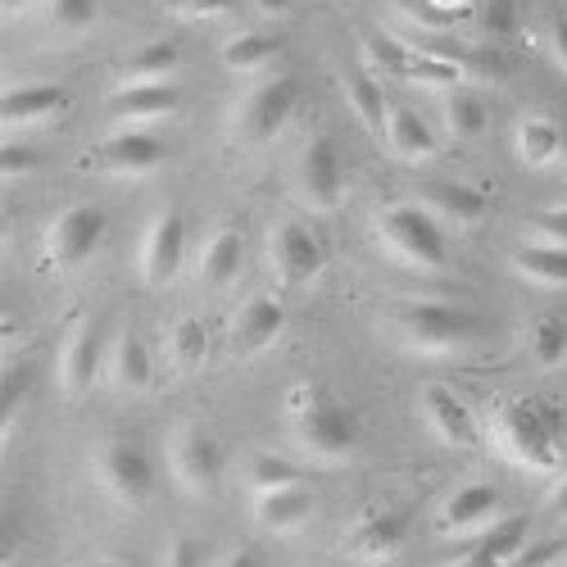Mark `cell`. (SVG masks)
<instances>
[{"label":"cell","mask_w":567,"mask_h":567,"mask_svg":"<svg viewBox=\"0 0 567 567\" xmlns=\"http://www.w3.org/2000/svg\"><path fill=\"white\" fill-rule=\"evenodd\" d=\"M313 513V495L305 486H287V491H268V495H255V523L272 536H287L296 527L309 523Z\"/></svg>","instance_id":"obj_23"},{"label":"cell","mask_w":567,"mask_h":567,"mask_svg":"<svg viewBox=\"0 0 567 567\" xmlns=\"http://www.w3.org/2000/svg\"><path fill=\"white\" fill-rule=\"evenodd\" d=\"M168 472L182 495H214L223 486V472H227V454L218 445V436H209L205 427H177L168 436Z\"/></svg>","instance_id":"obj_5"},{"label":"cell","mask_w":567,"mask_h":567,"mask_svg":"<svg viewBox=\"0 0 567 567\" xmlns=\"http://www.w3.org/2000/svg\"><path fill=\"white\" fill-rule=\"evenodd\" d=\"M386 146L400 155V159H409V164H427L441 146H436V132L427 127V118H422L417 110H409V105H395L391 114H386Z\"/></svg>","instance_id":"obj_22"},{"label":"cell","mask_w":567,"mask_h":567,"mask_svg":"<svg viewBox=\"0 0 567 567\" xmlns=\"http://www.w3.org/2000/svg\"><path fill=\"white\" fill-rule=\"evenodd\" d=\"M223 567H264V558H259L250 545H241V549H231V554L223 558Z\"/></svg>","instance_id":"obj_48"},{"label":"cell","mask_w":567,"mask_h":567,"mask_svg":"<svg viewBox=\"0 0 567 567\" xmlns=\"http://www.w3.org/2000/svg\"><path fill=\"white\" fill-rule=\"evenodd\" d=\"M409 64H413V55L404 51L391 32H372L363 41V69L386 73V78H409Z\"/></svg>","instance_id":"obj_32"},{"label":"cell","mask_w":567,"mask_h":567,"mask_svg":"<svg viewBox=\"0 0 567 567\" xmlns=\"http://www.w3.org/2000/svg\"><path fill=\"white\" fill-rule=\"evenodd\" d=\"M422 205H427L436 218H450L458 227H472L486 214V196L472 192L463 182H427L422 186Z\"/></svg>","instance_id":"obj_24"},{"label":"cell","mask_w":567,"mask_h":567,"mask_svg":"<svg viewBox=\"0 0 567 567\" xmlns=\"http://www.w3.org/2000/svg\"><path fill=\"white\" fill-rule=\"evenodd\" d=\"M268 268L277 272L281 287H309V281L322 272V246H318V236L287 218V223H277L268 231Z\"/></svg>","instance_id":"obj_10"},{"label":"cell","mask_w":567,"mask_h":567,"mask_svg":"<svg viewBox=\"0 0 567 567\" xmlns=\"http://www.w3.org/2000/svg\"><path fill=\"white\" fill-rule=\"evenodd\" d=\"M281 327H287V309H281V300L277 296H250L241 305V313L231 318V354L236 359L264 354L281 337Z\"/></svg>","instance_id":"obj_16"},{"label":"cell","mask_w":567,"mask_h":567,"mask_svg":"<svg viewBox=\"0 0 567 567\" xmlns=\"http://www.w3.org/2000/svg\"><path fill=\"white\" fill-rule=\"evenodd\" d=\"M64 105H69L64 86H55V82H28V86H10L6 91V101H0V118H6V127H32V123L55 118Z\"/></svg>","instance_id":"obj_19"},{"label":"cell","mask_w":567,"mask_h":567,"mask_svg":"<svg viewBox=\"0 0 567 567\" xmlns=\"http://www.w3.org/2000/svg\"><path fill=\"white\" fill-rule=\"evenodd\" d=\"M291 110H296V82L291 78H264L231 105L227 136L236 146H264V141H272L281 127H287Z\"/></svg>","instance_id":"obj_4"},{"label":"cell","mask_w":567,"mask_h":567,"mask_svg":"<svg viewBox=\"0 0 567 567\" xmlns=\"http://www.w3.org/2000/svg\"><path fill=\"white\" fill-rule=\"evenodd\" d=\"M186 259V218L177 209H159L146 231H141V250H136V272L146 287H168L182 272Z\"/></svg>","instance_id":"obj_9"},{"label":"cell","mask_w":567,"mask_h":567,"mask_svg":"<svg viewBox=\"0 0 567 567\" xmlns=\"http://www.w3.org/2000/svg\"><path fill=\"white\" fill-rule=\"evenodd\" d=\"M513 151H517V159H523L527 168H549V164L558 159V151H563V132H558V123L532 114V118L517 123Z\"/></svg>","instance_id":"obj_26"},{"label":"cell","mask_w":567,"mask_h":567,"mask_svg":"<svg viewBox=\"0 0 567 567\" xmlns=\"http://www.w3.org/2000/svg\"><path fill=\"white\" fill-rule=\"evenodd\" d=\"M28 386H32V377H28V368L10 363V368H6V382H0V417H6V432H10V417L19 413V404H23Z\"/></svg>","instance_id":"obj_38"},{"label":"cell","mask_w":567,"mask_h":567,"mask_svg":"<svg viewBox=\"0 0 567 567\" xmlns=\"http://www.w3.org/2000/svg\"><path fill=\"white\" fill-rule=\"evenodd\" d=\"M549 504H554V513H563V517H567V477H558V486L549 491Z\"/></svg>","instance_id":"obj_50"},{"label":"cell","mask_w":567,"mask_h":567,"mask_svg":"<svg viewBox=\"0 0 567 567\" xmlns=\"http://www.w3.org/2000/svg\"><path fill=\"white\" fill-rule=\"evenodd\" d=\"M441 123H445V136L450 141H477L491 127L486 105L472 96V91H463V86L441 91Z\"/></svg>","instance_id":"obj_27"},{"label":"cell","mask_w":567,"mask_h":567,"mask_svg":"<svg viewBox=\"0 0 567 567\" xmlns=\"http://www.w3.org/2000/svg\"><path fill=\"white\" fill-rule=\"evenodd\" d=\"M527 350H532V359H536V363L558 368V363L567 359V327H563L558 318H540V322L532 327Z\"/></svg>","instance_id":"obj_36"},{"label":"cell","mask_w":567,"mask_h":567,"mask_svg":"<svg viewBox=\"0 0 567 567\" xmlns=\"http://www.w3.org/2000/svg\"><path fill=\"white\" fill-rule=\"evenodd\" d=\"M287 427H291V441L318 458V463H346L354 450H359V422L354 413L332 400L318 382H300L291 386L287 395Z\"/></svg>","instance_id":"obj_1"},{"label":"cell","mask_w":567,"mask_h":567,"mask_svg":"<svg viewBox=\"0 0 567 567\" xmlns=\"http://www.w3.org/2000/svg\"><path fill=\"white\" fill-rule=\"evenodd\" d=\"M296 200L309 214H327L341 205V159L332 141L313 136L296 159Z\"/></svg>","instance_id":"obj_11"},{"label":"cell","mask_w":567,"mask_h":567,"mask_svg":"<svg viewBox=\"0 0 567 567\" xmlns=\"http://www.w3.org/2000/svg\"><path fill=\"white\" fill-rule=\"evenodd\" d=\"M28 6H32V0H6V14H10V19H19Z\"/></svg>","instance_id":"obj_51"},{"label":"cell","mask_w":567,"mask_h":567,"mask_svg":"<svg viewBox=\"0 0 567 567\" xmlns=\"http://www.w3.org/2000/svg\"><path fill=\"white\" fill-rule=\"evenodd\" d=\"M32 168H37V155L28 146H6L0 151V177L6 182H23Z\"/></svg>","instance_id":"obj_42"},{"label":"cell","mask_w":567,"mask_h":567,"mask_svg":"<svg viewBox=\"0 0 567 567\" xmlns=\"http://www.w3.org/2000/svg\"><path fill=\"white\" fill-rule=\"evenodd\" d=\"M346 101H350V110H354V118L363 127H386L391 105H386V91H382V82H377L372 69L346 73Z\"/></svg>","instance_id":"obj_29"},{"label":"cell","mask_w":567,"mask_h":567,"mask_svg":"<svg viewBox=\"0 0 567 567\" xmlns=\"http://www.w3.org/2000/svg\"><path fill=\"white\" fill-rule=\"evenodd\" d=\"M513 272L532 281V287H567V250L558 246H545V241H527V246H517L513 250Z\"/></svg>","instance_id":"obj_25"},{"label":"cell","mask_w":567,"mask_h":567,"mask_svg":"<svg viewBox=\"0 0 567 567\" xmlns=\"http://www.w3.org/2000/svg\"><path fill=\"white\" fill-rule=\"evenodd\" d=\"M372 236H377V246L404 268H417V272L445 268V236H441V223L427 205L400 200V205L377 209Z\"/></svg>","instance_id":"obj_2"},{"label":"cell","mask_w":567,"mask_h":567,"mask_svg":"<svg viewBox=\"0 0 567 567\" xmlns=\"http://www.w3.org/2000/svg\"><path fill=\"white\" fill-rule=\"evenodd\" d=\"M495 436H499L508 458L527 463V467H554L563 458V450H567L558 413H549L545 404H532V400L504 404L495 413Z\"/></svg>","instance_id":"obj_3"},{"label":"cell","mask_w":567,"mask_h":567,"mask_svg":"<svg viewBox=\"0 0 567 567\" xmlns=\"http://www.w3.org/2000/svg\"><path fill=\"white\" fill-rule=\"evenodd\" d=\"M105 377L118 395H141L151 391L155 382V359L146 350V341L136 337V327H118V337L110 341V354H105Z\"/></svg>","instance_id":"obj_18"},{"label":"cell","mask_w":567,"mask_h":567,"mask_svg":"<svg viewBox=\"0 0 567 567\" xmlns=\"http://www.w3.org/2000/svg\"><path fill=\"white\" fill-rule=\"evenodd\" d=\"M532 241H545V246L567 250V209H545V214L532 223Z\"/></svg>","instance_id":"obj_41"},{"label":"cell","mask_w":567,"mask_h":567,"mask_svg":"<svg viewBox=\"0 0 567 567\" xmlns=\"http://www.w3.org/2000/svg\"><path fill=\"white\" fill-rule=\"evenodd\" d=\"M250 6H255L264 19H281V14L291 10V0H250Z\"/></svg>","instance_id":"obj_49"},{"label":"cell","mask_w":567,"mask_h":567,"mask_svg":"<svg viewBox=\"0 0 567 567\" xmlns=\"http://www.w3.org/2000/svg\"><path fill=\"white\" fill-rule=\"evenodd\" d=\"M236 6V0H164V10L173 19H186V23H205V19H218Z\"/></svg>","instance_id":"obj_39"},{"label":"cell","mask_w":567,"mask_h":567,"mask_svg":"<svg viewBox=\"0 0 567 567\" xmlns=\"http://www.w3.org/2000/svg\"><path fill=\"white\" fill-rule=\"evenodd\" d=\"M404 10H409V14H417L422 23H441V28L458 19L454 10H445V6H436V0H404Z\"/></svg>","instance_id":"obj_45"},{"label":"cell","mask_w":567,"mask_h":567,"mask_svg":"<svg viewBox=\"0 0 567 567\" xmlns=\"http://www.w3.org/2000/svg\"><path fill=\"white\" fill-rule=\"evenodd\" d=\"M458 78H463L458 64L454 60H441V55H413V64H409V82L432 86V91H454Z\"/></svg>","instance_id":"obj_37"},{"label":"cell","mask_w":567,"mask_h":567,"mask_svg":"<svg viewBox=\"0 0 567 567\" xmlns=\"http://www.w3.org/2000/svg\"><path fill=\"white\" fill-rule=\"evenodd\" d=\"M105 337H101V327L96 322H78L64 350H60V386L64 395H82L91 391V382L105 372Z\"/></svg>","instance_id":"obj_15"},{"label":"cell","mask_w":567,"mask_h":567,"mask_svg":"<svg viewBox=\"0 0 567 567\" xmlns=\"http://www.w3.org/2000/svg\"><path fill=\"white\" fill-rule=\"evenodd\" d=\"M527 517L517 513V517H495V523L486 527V532H477L467 545H477V549H486V554H495V558H504V563H513L517 558V549L527 545Z\"/></svg>","instance_id":"obj_31"},{"label":"cell","mask_w":567,"mask_h":567,"mask_svg":"<svg viewBox=\"0 0 567 567\" xmlns=\"http://www.w3.org/2000/svg\"><path fill=\"white\" fill-rule=\"evenodd\" d=\"M177 69V45L173 41H146L118 64V86L132 82H168V73Z\"/></svg>","instance_id":"obj_28"},{"label":"cell","mask_w":567,"mask_h":567,"mask_svg":"<svg viewBox=\"0 0 567 567\" xmlns=\"http://www.w3.org/2000/svg\"><path fill=\"white\" fill-rule=\"evenodd\" d=\"M164 567H205V545L192 540V536H177V540L168 545Z\"/></svg>","instance_id":"obj_43"},{"label":"cell","mask_w":567,"mask_h":567,"mask_svg":"<svg viewBox=\"0 0 567 567\" xmlns=\"http://www.w3.org/2000/svg\"><path fill=\"white\" fill-rule=\"evenodd\" d=\"M45 23L60 37H82L96 23V0H45Z\"/></svg>","instance_id":"obj_35"},{"label":"cell","mask_w":567,"mask_h":567,"mask_svg":"<svg viewBox=\"0 0 567 567\" xmlns=\"http://www.w3.org/2000/svg\"><path fill=\"white\" fill-rule=\"evenodd\" d=\"M96 482L118 508H146L155 495V463L136 441H105L96 450Z\"/></svg>","instance_id":"obj_6"},{"label":"cell","mask_w":567,"mask_h":567,"mask_svg":"<svg viewBox=\"0 0 567 567\" xmlns=\"http://www.w3.org/2000/svg\"><path fill=\"white\" fill-rule=\"evenodd\" d=\"M105 241V214L96 205H73L45 227L41 255L55 272H78Z\"/></svg>","instance_id":"obj_8"},{"label":"cell","mask_w":567,"mask_h":567,"mask_svg":"<svg viewBox=\"0 0 567 567\" xmlns=\"http://www.w3.org/2000/svg\"><path fill=\"white\" fill-rule=\"evenodd\" d=\"M241 255H246V241H241V231H236V227L209 231V241L200 246V259H196L200 287H209V291L231 287L236 272H241Z\"/></svg>","instance_id":"obj_21"},{"label":"cell","mask_w":567,"mask_h":567,"mask_svg":"<svg viewBox=\"0 0 567 567\" xmlns=\"http://www.w3.org/2000/svg\"><path fill=\"white\" fill-rule=\"evenodd\" d=\"M164 159H168L164 141L151 136V132H141V127L105 136L96 146V155H91V164H96L101 173H110V177H146V173L164 168Z\"/></svg>","instance_id":"obj_13"},{"label":"cell","mask_w":567,"mask_h":567,"mask_svg":"<svg viewBox=\"0 0 567 567\" xmlns=\"http://www.w3.org/2000/svg\"><path fill=\"white\" fill-rule=\"evenodd\" d=\"M404 545H409V517L400 508H368L346 532V549L359 563H391Z\"/></svg>","instance_id":"obj_12"},{"label":"cell","mask_w":567,"mask_h":567,"mask_svg":"<svg viewBox=\"0 0 567 567\" xmlns=\"http://www.w3.org/2000/svg\"><path fill=\"white\" fill-rule=\"evenodd\" d=\"M277 55V41L272 37H259V32H236L227 45H223V64L227 73H264Z\"/></svg>","instance_id":"obj_30"},{"label":"cell","mask_w":567,"mask_h":567,"mask_svg":"<svg viewBox=\"0 0 567 567\" xmlns=\"http://www.w3.org/2000/svg\"><path fill=\"white\" fill-rule=\"evenodd\" d=\"M558 558V540H536V545H523L517 558L508 567H549Z\"/></svg>","instance_id":"obj_44"},{"label":"cell","mask_w":567,"mask_h":567,"mask_svg":"<svg viewBox=\"0 0 567 567\" xmlns=\"http://www.w3.org/2000/svg\"><path fill=\"white\" fill-rule=\"evenodd\" d=\"M246 482L255 495H268V491H287V486H300V467L291 458H277V454H259L246 472Z\"/></svg>","instance_id":"obj_34"},{"label":"cell","mask_w":567,"mask_h":567,"mask_svg":"<svg viewBox=\"0 0 567 567\" xmlns=\"http://www.w3.org/2000/svg\"><path fill=\"white\" fill-rule=\"evenodd\" d=\"M91 567H123V563H114V558H101V563H91Z\"/></svg>","instance_id":"obj_52"},{"label":"cell","mask_w":567,"mask_h":567,"mask_svg":"<svg viewBox=\"0 0 567 567\" xmlns=\"http://www.w3.org/2000/svg\"><path fill=\"white\" fill-rule=\"evenodd\" d=\"M549 55H554V64L567 73V19H554V23H549Z\"/></svg>","instance_id":"obj_47"},{"label":"cell","mask_w":567,"mask_h":567,"mask_svg":"<svg viewBox=\"0 0 567 567\" xmlns=\"http://www.w3.org/2000/svg\"><path fill=\"white\" fill-rule=\"evenodd\" d=\"M422 417H427V427L441 445H454V450L477 445V417L467 413V404L450 386H441V382L422 386Z\"/></svg>","instance_id":"obj_17"},{"label":"cell","mask_w":567,"mask_h":567,"mask_svg":"<svg viewBox=\"0 0 567 567\" xmlns=\"http://www.w3.org/2000/svg\"><path fill=\"white\" fill-rule=\"evenodd\" d=\"M177 86L173 82H132V86H118L114 96H110V105H114V114L123 118V123H155V118H168L173 110H177Z\"/></svg>","instance_id":"obj_20"},{"label":"cell","mask_w":567,"mask_h":567,"mask_svg":"<svg viewBox=\"0 0 567 567\" xmlns=\"http://www.w3.org/2000/svg\"><path fill=\"white\" fill-rule=\"evenodd\" d=\"M499 491L491 486V482H472V486H458L445 504H441V513H436V532L441 536H477V532H486L495 517H499Z\"/></svg>","instance_id":"obj_14"},{"label":"cell","mask_w":567,"mask_h":567,"mask_svg":"<svg viewBox=\"0 0 567 567\" xmlns=\"http://www.w3.org/2000/svg\"><path fill=\"white\" fill-rule=\"evenodd\" d=\"M205 354H209V332H205V322L182 318V322L173 327V337H168V359L186 372V368H200Z\"/></svg>","instance_id":"obj_33"},{"label":"cell","mask_w":567,"mask_h":567,"mask_svg":"<svg viewBox=\"0 0 567 567\" xmlns=\"http://www.w3.org/2000/svg\"><path fill=\"white\" fill-rule=\"evenodd\" d=\"M400 332H404V346H413L417 354H458L477 337V318L454 305L422 300V305L400 309Z\"/></svg>","instance_id":"obj_7"},{"label":"cell","mask_w":567,"mask_h":567,"mask_svg":"<svg viewBox=\"0 0 567 567\" xmlns=\"http://www.w3.org/2000/svg\"><path fill=\"white\" fill-rule=\"evenodd\" d=\"M482 32L486 37H513L517 32L513 0H486V6H482Z\"/></svg>","instance_id":"obj_40"},{"label":"cell","mask_w":567,"mask_h":567,"mask_svg":"<svg viewBox=\"0 0 567 567\" xmlns=\"http://www.w3.org/2000/svg\"><path fill=\"white\" fill-rule=\"evenodd\" d=\"M454 567H508V563L495 558V554H486V549H477V545H458Z\"/></svg>","instance_id":"obj_46"}]
</instances>
